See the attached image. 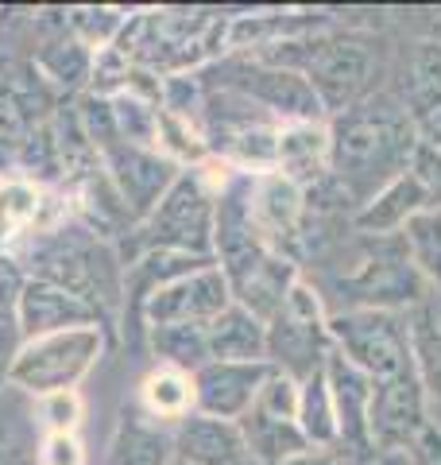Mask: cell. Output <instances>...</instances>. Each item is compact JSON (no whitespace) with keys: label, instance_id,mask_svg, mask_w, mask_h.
I'll return each instance as SVG.
<instances>
[{"label":"cell","instance_id":"obj_1","mask_svg":"<svg viewBox=\"0 0 441 465\" xmlns=\"http://www.w3.org/2000/svg\"><path fill=\"white\" fill-rule=\"evenodd\" d=\"M415 152L418 136L399 97L376 94L329 116V183L352 202V213L407 174Z\"/></svg>","mask_w":441,"mask_h":465},{"label":"cell","instance_id":"obj_2","mask_svg":"<svg viewBox=\"0 0 441 465\" xmlns=\"http://www.w3.org/2000/svg\"><path fill=\"white\" fill-rule=\"evenodd\" d=\"M8 256H16L24 275L66 287L70 295L90 302L113 330L121 326L124 256L113 241H105L90 225H82L74 213L32 232V237H24ZM116 338H121V333H116Z\"/></svg>","mask_w":441,"mask_h":465},{"label":"cell","instance_id":"obj_3","mask_svg":"<svg viewBox=\"0 0 441 465\" xmlns=\"http://www.w3.org/2000/svg\"><path fill=\"white\" fill-rule=\"evenodd\" d=\"M229 163L220 159H201L198 167H182L163 202L143 217V222L116 244L124 264L140 252L163 249V252H186V256H210L213 260V222H217V198L232 183Z\"/></svg>","mask_w":441,"mask_h":465},{"label":"cell","instance_id":"obj_4","mask_svg":"<svg viewBox=\"0 0 441 465\" xmlns=\"http://www.w3.org/2000/svg\"><path fill=\"white\" fill-rule=\"evenodd\" d=\"M252 58L299 70L310 82V90L321 101L326 116H337L352 105H360L364 97H372L376 58H372V47L357 35H337L329 27H321V32L279 43V47L260 51Z\"/></svg>","mask_w":441,"mask_h":465},{"label":"cell","instance_id":"obj_5","mask_svg":"<svg viewBox=\"0 0 441 465\" xmlns=\"http://www.w3.org/2000/svg\"><path fill=\"white\" fill-rule=\"evenodd\" d=\"M279 124L271 113H263L256 101L232 90L205 82V109H201V136L205 152L240 174L275 171L279 152Z\"/></svg>","mask_w":441,"mask_h":465},{"label":"cell","instance_id":"obj_6","mask_svg":"<svg viewBox=\"0 0 441 465\" xmlns=\"http://www.w3.org/2000/svg\"><path fill=\"white\" fill-rule=\"evenodd\" d=\"M116 345V338L101 326H82L66 333H51L39 341H24L12 388H20L27 400H43L54 391H78V384L97 369V361Z\"/></svg>","mask_w":441,"mask_h":465},{"label":"cell","instance_id":"obj_7","mask_svg":"<svg viewBox=\"0 0 441 465\" xmlns=\"http://www.w3.org/2000/svg\"><path fill=\"white\" fill-rule=\"evenodd\" d=\"M345 311L368 307V311H399L410 314L426 302V280L410 264L403 232L399 237H368L364 252L357 256L352 272L341 280Z\"/></svg>","mask_w":441,"mask_h":465},{"label":"cell","instance_id":"obj_8","mask_svg":"<svg viewBox=\"0 0 441 465\" xmlns=\"http://www.w3.org/2000/svg\"><path fill=\"white\" fill-rule=\"evenodd\" d=\"M329 341L372 381H387L410 369V314L399 311H337L329 314Z\"/></svg>","mask_w":441,"mask_h":465},{"label":"cell","instance_id":"obj_9","mask_svg":"<svg viewBox=\"0 0 441 465\" xmlns=\"http://www.w3.org/2000/svg\"><path fill=\"white\" fill-rule=\"evenodd\" d=\"M329 349V314L321 307V295L314 283L299 280L283 311L268 322V365L294 376V381H306V376L321 372Z\"/></svg>","mask_w":441,"mask_h":465},{"label":"cell","instance_id":"obj_10","mask_svg":"<svg viewBox=\"0 0 441 465\" xmlns=\"http://www.w3.org/2000/svg\"><path fill=\"white\" fill-rule=\"evenodd\" d=\"M220 74V90H232L248 101H256L263 113H271L279 124H294V121H329L321 101L314 97L310 82L299 70L263 63L252 54H232L213 63Z\"/></svg>","mask_w":441,"mask_h":465},{"label":"cell","instance_id":"obj_11","mask_svg":"<svg viewBox=\"0 0 441 465\" xmlns=\"http://www.w3.org/2000/svg\"><path fill=\"white\" fill-rule=\"evenodd\" d=\"M248 213L271 252L299 260L302 232L310 222V202L302 186H294L279 171L248 174Z\"/></svg>","mask_w":441,"mask_h":465},{"label":"cell","instance_id":"obj_12","mask_svg":"<svg viewBox=\"0 0 441 465\" xmlns=\"http://www.w3.org/2000/svg\"><path fill=\"white\" fill-rule=\"evenodd\" d=\"M430 403L418 384L415 369H407L387 381H376V396H372V450L379 454H403L418 442V434L430 427Z\"/></svg>","mask_w":441,"mask_h":465},{"label":"cell","instance_id":"obj_13","mask_svg":"<svg viewBox=\"0 0 441 465\" xmlns=\"http://www.w3.org/2000/svg\"><path fill=\"white\" fill-rule=\"evenodd\" d=\"M101 163H105L109 183L116 186V194H121V202L128 206L136 225L159 206V202H163V194L182 174V167L174 163V159H167L163 152L132 148V143H116V148H109L105 155H101Z\"/></svg>","mask_w":441,"mask_h":465},{"label":"cell","instance_id":"obj_14","mask_svg":"<svg viewBox=\"0 0 441 465\" xmlns=\"http://www.w3.org/2000/svg\"><path fill=\"white\" fill-rule=\"evenodd\" d=\"M229 302H232V291L225 283V275H220L217 264H205L198 272L182 275V280L167 283L163 291H155V295L143 302L140 322H143V333L152 326H174V322L210 326Z\"/></svg>","mask_w":441,"mask_h":465},{"label":"cell","instance_id":"obj_15","mask_svg":"<svg viewBox=\"0 0 441 465\" xmlns=\"http://www.w3.org/2000/svg\"><path fill=\"white\" fill-rule=\"evenodd\" d=\"M321 372H326L329 396H333V407H337V430H341L333 454H357V458L376 454L372 450V427H368V419H372L376 381L368 372H360L348 357L337 353V349H329Z\"/></svg>","mask_w":441,"mask_h":465},{"label":"cell","instance_id":"obj_16","mask_svg":"<svg viewBox=\"0 0 441 465\" xmlns=\"http://www.w3.org/2000/svg\"><path fill=\"white\" fill-rule=\"evenodd\" d=\"M16 322H20L24 341H39V338H51V333H66V330H82V326H101L116 338V330L90 302H82L78 295H70V291L58 283L32 280V275L24 280V291H20ZM116 345H121V338H116Z\"/></svg>","mask_w":441,"mask_h":465},{"label":"cell","instance_id":"obj_17","mask_svg":"<svg viewBox=\"0 0 441 465\" xmlns=\"http://www.w3.org/2000/svg\"><path fill=\"white\" fill-rule=\"evenodd\" d=\"M268 376V361H210L205 369L194 372V411L240 423L252 411Z\"/></svg>","mask_w":441,"mask_h":465},{"label":"cell","instance_id":"obj_18","mask_svg":"<svg viewBox=\"0 0 441 465\" xmlns=\"http://www.w3.org/2000/svg\"><path fill=\"white\" fill-rule=\"evenodd\" d=\"M174 461L182 465H252L240 423L213 415H186L174 423Z\"/></svg>","mask_w":441,"mask_h":465},{"label":"cell","instance_id":"obj_19","mask_svg":"<svg viewBox=\"0 0 441 465\" xmlns=\"http://www.w3.org/2000/svg\"><path fill=\"white\" fill-rule=\"evenodd\" d=\"M399 101L410 116V124H415L418 143L441 155V47L422 43V47L410 54Z\"/></svg>","mask_w":441,"mask_h":465},{"label":"cell","instance_id":"obj_20","mask_svg":"<svg viewBox=\"0 0 441 465\" xmlns=\"http://www.w3.org/2000/svg\"><path fill=\"white\" fill-rule=\"evenodd\" d=\"M275 171L302 191L329 183V121H294L279 128Z\"/></svg>","mask_w":441,"mask_h":465},{"label":"cell","instance_id":"obj_21","mask_svg":"<svg viewBox=\"0 0 441 465\" xmlns=\"http://www.w3.org/2000/svg\"><path fill=\"white\" fill-rule=\"evenodd\" d=\"M105 465H174V427L155 423L140 403H124L105 450Z\"/></svg>","mask_w":441,"mask_h":465},{"label":"cell","instance_id":"obj_22","mask_svg":"<svg viewBox=\"0 0 441 465\" xmlns=\"http://www.w3.org/2000/svg\"><path fill=\"white\" fill-rule=\"evenodd\" d=\"M426 210H434V202L426 194V186L407 171L395 183H387L372 202H364L348 222L357 232H364V237H399V232Z\"/></svg>","mask_w":441,"mask_h":465},{"label":"cell","instance_id":"obj_23","mask_svg":"<svg viewBox=\"0 0 441 465\" xmlns=\"http://www.w3.org/2000/svg\"><path fill=\"white\" fill-rule=\"evenodd\" d=\"M35 74L63 97H82L90 90V74H93V51L70 35V27H54L51 35L39 39V47L32 54Z\"/></svg>","mask_w":441,"mask_h":465},{"label":"cell","instance_id":"obj_24","mask_svg":"<svg viewBox=\"0 0 441 465\" xmlns=\"http://www.w3.org/2000/svg\"><path fill=\"white\" fill-rule=\"evenodd\" d=\"M54 222L63 217L51 213V191L24 179H0V252H12L24 237Z\"/></svg>","mask_w":441,"mask_h":465},{"label":"cell","instance_id":"obj_25","mask_svg":"<svg viewBox=\"0 0 441 465\" xmlns=\"http://www.w3.org/2000/svg\"><path fill=\"white\" fill-rule=\"evenodd\" d=\"M210 357L213 361H268V322H260L240 302H229L210 326Z\"/></svg>","mask_w":441,"mask_h":465},{"label":"cell","instance_id":"obj_26","mask_svg":"<svg viewBox=\"0 0 441 465\" xmlns=\"http://www.w3.org/2000/svg\"><path fill=\"white\" fill-rule=\"evenodd\" d=\"M39 439L32 400L8 384L0 391V465H39Z\"/></svg>","mask_w":441,"mask_h":465},{"label":"cell","instance_id":"obj_27","mask_svg":"<svg viewBox=\"0 0 441 465\" xmlns=\"http://www.w3.org/2000/svg\"><path fill=\"white\" fill-rule=\"evenodd\" d=\"M140 411H147L155 423H182L186 415H194V376L179 369L152 365V372L140 381Z\"/></svg>","mask_w":441,"mask_h":465},{"label":"cell","instance_id":"obj_28","mask_svg":"<svg viewBox=\"0 0 441 465\" xmlns=\"http://www.w3.org/2000/svg\"><path fill=\"white\" fill-rule=\"evenodd\" d=\"M147 353L155 365L179 369L194 376L198 369L210 365V333L198 322H174V326H152L147 330Z\"/></svg>","mask_w":441,"mask_h":465},{"label":"cell","instance_id":"obj_29","mask_svg":"<svg viewBox=\"0 0 441 465\" xmlns=\"http://www.w3.org/2000/svg\"><path fill=\"white\" fill-rule=\"evenodd\" d=\"M240 430H244L252 465H287L290 458H299V454L310 450V442L302 439L299 423H287V419H268L260 411H248L240 419Z\"/></svg>","mask_w":441,"mask_h":465},{"label":"cell","instance_id":"obj_30","mask_svg":"<svg viewBox=\"0 0 441 465\" xmlns=\"http://www.w3.org/2000/svg\"><path fill=\"white\" fill-rule=\"evenodd\" d=\"M410 369L426 391L430 411H441V314L426 302L410 311Z\"/></svg>","mask_w":441,"mask_h":465},{"label":"cell","instance_id":"obj_31","mask_svg":"<svg viewBox=\"0 0 441 465\" xmlns=\"http://www.w3.org/2000/svg\"><path fill=\"white\" fill-rule=\"evenodd\" d=\"M299 430L310 442V450H337L341 430H337V407L329 396L326 372L299 381Z\"/></svg>","mask_w":441,"mask_h":465},{"label":"cell","instance_id":"obj_32","mask_svg":"<svg viewBox=\"0 0 441 465\" xmlns=\"http://www.w3.org/2000/svg\"><path fill=\"white\" fill-rule=\"evenodd\" d=\"M403 244L410 264L418 268L426 287L441 291V210H426L403 229Z\"/></svg>","mask_w":441,"mask_h":465},{"label":"cell","instance_id":"obj_33","mask_svg":"<svg viewBox=\"0 0 441 465\" xmlns=\"http://www.w3.org/2000/svg\"><path fill=\"white\" fill-rule=\"evenodd\" d=\"M128 24L124 8H105V5H82V8H66V27L70 35L85 43L90 51H105L121 39Z\"/></svg>","mask_w":441,"mask_h":465},{"label":"cell","instance_id":"obj_34","mask_svg":"<svg viewBox=\"0 0 441 465\" xmlns=\"http://www.w3.org/2000/svg\"><path fill=\"white\" fill-rule=\"evenodd\" d=\"M109 105H113V121H116V133H121V143L155 148L159 143V105L155 101H143L136 94H116Z\"/></svg>","mask_w":441,"mask_h":465},{"label":"cell","instance_id":"obj_35","mask_svg":"<svg viewBox=\"0 0 441 465\" xmlns=\"http://www.w3.org/2000/svg\"><path fill=\"white\" fill-rule=\"evenodd\" d=\"M32 407H35L39 434H78L85 415L82 391H54V396L32 400Z\"/></svg>","mask_w":441,"mask_h":465},{"label":"cell","instance_id":"obj_36","mask_svg":"<svg viewBox=\"0 0 441 465\" xmlns=\"http://www.w3.org/2000/svg\"><path fill=\"white\" fill-rule=\"evenodd\" d=\"M128 74H132V58L128 54H121L116 47L93 51V74H90V90L85 94L113 101L116 94L128 90Z\"/></svg>","mask_w":441,"mask_h":465},{"label":"cell","instance_id":"obj_37","mask_svg":"<svg viewBox=\"0 0 441 465\" xmlns=\"http://www.w3.org/2000/svg\"><path fill=\"white\" fill-rule=\"evenodd\" d=\"M39 465H90L78 434H43L39 439Z\"/></svg>","mask_w":441,"mask_h":465},{"label":"cell","instance_id":"obj_38","mask_svg":"<svg viewBox=\"0 0 441 465\" xmlns=\"http://www.w3.org/2000/svg\"><path fill=\"white\" fill-rule=\"evenodd\" d=\"M24 349V333L16 318H0V391L12 384V369H16V357Z\"/></svg>","mask_w":441,"mask_h":465},{"label":"cell","instance_id":"obj_39","mask_svg":"<svg viewBox=\"0 0 441 465\" xmlns=\"http://www.w3.org/2000/svg\"><path fill=\"white\" fill-rule=\"evenodd\" d=\"M407 465H441V427L430 423L422 434H418V442L407 450Z\"/></svg>","mask_w":441,"mask_h":465},{"label":"cell","instance_id":"obj_40","mask_svg":"<svg viewBox=\"0 0 441 465\" xmlns=\"http://www.w3.org/2000/svg\"><path fill=\"white\" fill-rule=\"evenodd\" d=\"M0 179H16V143L0 133Z\"/></svg>","mask_w":441,"mask_h":465},{"label":"cell","instance_id":"obj_41","mask_svg":"<svg viewBox=\"0 0 441 465\" xmlns=\"http://www.w3.org/2000/svg\"><path fill=\"white\" fill-rule=\"evenodd\" d=\"M287 465H341V458H337L333 450H306V454L290 458Z\"/></svg>","mask_w":441,"mask_h":465},{"label":"cell","instance_id":"obj_42","mask_svg":"<svg viewBox=\"0 0 441 465\" xmlns=\"http://www.w3.org/2000/svg\"><path fill=\"white\" fill-rule=\"evenodd\" d=\"M174 465H182V461H174Z\"/></svg>","mask_w":441,"mask_h":465}]
</instances>
